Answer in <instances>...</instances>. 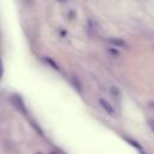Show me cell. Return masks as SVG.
<instances>
[{"instance_id":"obj_7","label":"cell","mask_w":154,"mask_h":154,"mask_svg":"<svg viewBox=\"0 0 154 154\" xmlns=\"http://www.w3.org/2000/svg\"><path fill=\"white\" fill-rule=\"evenodd\" d=\"M59 1H65V0H59Z\"/></svg>"},{"instance_id":"obj_5","label":"cell","mask_w":154,"mask_h":154,"mask_svg":"<svg viewBox=\"0 0 154 154\" xmlns=\"http://www.w3.org/2000/svg\"><path fill=\"white\" fill-rule=\"evenodd\" d=\"M2 72H4V66H2V61H1V58H0V77L2 76Z\"/></svg>"},{"instance_id":"obj_3","label":"cell","mask_w":154,"mask_h":154,"mask_svg":"<svg viewBox=\"0 0 154 154\" xmlns=\"http://www.w3.org/2000/svg\"><path fill=\"white\" fill-rule=\"evenodd\" d=\"M109 42L111 43H113V45H116V46H126L125 45V42L123 41V40H119V38H112V40H109Z\"/></svg>"},{"instance_id":"obj_4","label":"cell","mask_w":154,"mask_h":154,"mask_svg":"<svg viewBox=\"0 0 154 154\" xmlns=\"http://www.w3.org/2000/svg\"><path fill=\"white\" fill-rule=\"evenodd\" d=\"M148 124H149V126H150V129L154 131V119H150L149 122H148Z\"/></svg>"},{"instance_id":"obj_2","label":"cell","mask_w":154,"mask_h":154,"mask_svg":"<svg viewBox=\"0 0 154 154\" xmlns=\"http://www.w3.org/2000/svg\"><path fill=\"white\" fill-rule=\"evenodd\" d=\"M99 102H100V105H101V107L109 114V116H112V117H116L117 116V113H116V111H114V108L111 106V103L109 102H107L105 99H100L99 100Z\"/></svg>"},{"instance_id":"obj_6","label":"cell","mask_w":154,"mask_h":154,"mask_svg":"<svg viewBox=\"0 0 154 154\" xmlns=\"http://www.w3.org/2000/svg\"><path fill=\"white\" fill-rule=\"evenodd\" d=\"M148 106H149V108L154 109V102H149V103H148Z\"/></svg>"},{"instance_id":"obj_1","label":"cell","mask_w":154,"mask_h":154,"mask_svg":"<svg viewBox=\"0 0 154 154\" xmlns=\"http://www.w3.org/2000/svg\"><path fill=\"white\" fill-rule=\"evenodd\" d=\"M101 29H102L101 25H100L95 19L89 18V19L87 20V30H88L89 35H91V36H97V35L101 34Z\"/></svg>"}]
</instances>
